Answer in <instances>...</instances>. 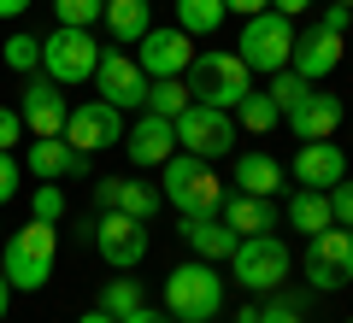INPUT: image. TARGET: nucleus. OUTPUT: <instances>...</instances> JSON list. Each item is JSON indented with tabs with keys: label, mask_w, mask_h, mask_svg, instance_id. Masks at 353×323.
<instances>
[{
	"label": "nucleus",
	"mask_w": 353,
	"mask_h": 323,
	"mask_svg": "<svg viewBox=\"0 0 353 323\" xmlns=\"http://www.w3.org/2000/svg\"><path fill=\"white\" fill-rule=\"evenodd\" d=\"M165 311L176 323H212L224 311V276L212 271V259H194V264H176L165 276Z\"/></svg>",
	"instance_id": "obj_1"
},
{
	"label": "nucleus",
	"mask_w": 353,
	"mask_h": 323,
	"mask_svg": "<svg viewBox=\"0 0 353 323\" xmlns=\"http://www.w3.org/2000/svg\"><path fill=\"white\" fill-rule=\"evenodd\" d=\"M53 259H59V224H36V218H30V224L6 241V264H0V271H6V282H12L18 294H36V288H48Z\"/></svg>",
	"instance_id": "obj_2"
},
{
	"label": "nucleus",
	"mask_w": 353,
	"mask_h": 323,
	"mask_svg": "<svg viewBox=\"0 0 353 323\" xmlns=\"http://www.w3.org/2000/svg\"><path fill=\"white\" fill-rule=\"evenodd\" d=\"M159 171H165V188H159V194L171 200L183 218H201V211H218V206H224V183L212 176V165H206V159H194V153H171Z\"/></svg>",
	"instance_id": "obj_3"
},
{
	"label": "nucleus",
	"mask_w": 353,
	"mask_h": 323,
	"mask_svg": "<svg viewBox=\"0 0 353 323\" xmlns=\"http://www.w3.org/2000/svg\"><path fill=\"white\" fill-rule=\"evenodd\" d=\"M189 94L201 100V106H218V112H236L241 100L253 94L248 88V65L236 59V53H201V59H189Z\"/></svg>",
	"instance_id": "obj_4"
},
{
	"label": "nucleus",
	"mask_w": 353,
	"mask_h": 323,
	"mask_svg": "<svg viewBox=\"0 0 353 323\" xmlns=\"http://www.w3.org/2000/svg\"><path fill=\"white\" fill-rule=\"evenodd\" d=\"M94 65H101V41L88 36V30L53 24V36L41 41V71H48V76H53L59 88L94 83Z\"/></svg>",
	"instance_id": "obj_5"
},
{
	"label": "nucleus",
	"mask_w": 353,
	"mask_h": 323,
	"mask_svg": "<svg viewBox=\"0 0 353 323\" xmlns=\"http://www.w3.org/2000/svg\"><path fill=\"white\" fill-rule=\"evenodd\" d=\"M176 124V147L194 153V159H224L230 147H236V112H218V106H201V100H189L183 112L171 118Z\"/></svg>",
	"instance_id": "obj_6"
},
{
	"label": "nucleus",
	"mask_w": 353,
	"mask_h": 323,
	"mask_svg": "<svg viewBox=\"0 0 353 323\" xmlns=\"http://www.w3.org/2000/svg\"><path fill=\"white\" fill-rule=\"evenodd\" d=\"M289 48H294V18H283V12H253V18H241V53L236 59L248 65V71H283L289 65Z\"/></svg>",
	"instance_id": "obj_7"
},
{
	"label": "nucleus",
	"mask_w": 353,
	"mask_h": 323,
	"mask_svg": "<svg viewBox=\"0 0 353 323\" xmlns=\"http://www.w3.org/2000/svg\"><path fill=\"white\" fill-rule=\"evenodd\" d=\"M230 271H236V282L248 288V294H265V288H277L283 276H289V247H283L271 229H265V236H241L236 253H230Z\"/></svg>",
	"instance_id": "obj_8"
},
{
	"label": "nucleus",
	"mask_w": 353,
	"mask_h": 323,
	"mask_svg": "<svg viewBox=\"0 0 353 323\" xmlns=\"http://www.w3.org/2000/svg\"><path fill=\"white\" fill-rule=\"evenodd\" d=\"M306 282H312L318 294L353 282V229L330 224V229H318V236H306Z\"/></svg>",
	"instance_id": "obj_9"
},
{
	"label": "nucleus",
	"mask_w": 353,
	"mask_h": 323,
	"mask_svg": "<svg viewBox=\"0 0 353 323\" xmlns=\"http://www.w3.org/2000/svg\"><path fill=\"white\" fill-rule=\"evenodd\" d=\"M65 141H71V153H101V147H118L124 141V118H118V106H106V100H88V106H71L65 112Z\"/></svg>",
	"instance_id": "obj_10"
},
{
	"label": "nucleus",
	"mask_w": 353,
	"mask_h": 323,
	"mask_svg": "<svg viewBox=\"0 0 353 323\" xmlns=\"http://www.w3.org/2000/svg\"><path fill=\"white\" fill-rule=\"evenodd\" d=\"M94 247L112 271H136L148 259V224L141 218H124V211H101V224H94Z\"/></svg>",
	"instance_id": "obj_11"
},
{
	"label": "nucleus",
	"mask_w": 353,
	"mask_h": 323,
	"mask_svg": "<svg viewBox=\"0 0 353 323\" xmlns=\"http://www.w3.org/2000/svg\"><path fill=\"white\" fill-rule=\"evenodd\" d=\"M94 88H101V100H106V106H118V112L148 106V71H141L130 53H106V59L94 65Z\"/></svg>",
	"instance_id": "obj_12"
},
{
	"label": "nucleus",
	"mask_w": 353,
	"mask_h": 323,
	"mask_svg": "<svg viewBox=\"0 0 353 323\" xmlns=\"http://www.w3.org/2000/svg\"><path fill=\"white\" fill-rule=\"evenodd\" d=\"M65 112H71V106H65L59 83H53L48 71L24 83V100H18V118H24V129H30V136H59V129H65Z\"/></svg>",
	"instance_id": "obj_13"
},
{
	"label": "nucleus",
	"mask_w": 353,
	"mask_h": 323,
	"mask_svg": "<svg viewBox=\"0 0 353 323\" xmlns=\"http://www.w3.org/2000/svg\"><path fill=\"white\" fill-rule=\"evenodd\" d=\"M189 41L194 36H183V30H148V36L136 41V65L148 71V83L153 76H183L189 71V59H194Z\"/></svg>",
	"instance_id": "obj_14"
},
{
	"label": "nucleus",
	"mask_w": 353,
	"mask_h": 323,
	"mask_svg": "<svg viewBox=\"0 0 353 323\" xmlns=\"http://www.w3.org/2000/svg\"><path fill=\"white\" fill-rule=\"evenodd\" d=\"M283 124H289L301 141H330V136L341 129V100H336V94H318V88H306L289 112H283Z\"/></svg>",
	"instance_id": "obj_15"
},
{
	"label": "nucleus",
	"mask_w": 353,
	"mask_h": 323,
	"mask_svg": "<svg viewBox=\"0 0 353 323\" xmlns=\"http://www.w3.org/2000/svg\"><path fill=\"white\" fill-rule=\"evenodd\" d=\"M159 200H165L159 188L136 183V176H101V183H94V206L101 211H124V218H141V224L159 211Z\"/></svg>",
	"instance_id": "obj_16"
},
{
	"label": "nucleus",
	"mask_w": 353,
	"mask_h": 323,
	"mask_svg": "<svg viewBox=\"0 0 353 323\" xmlns=\"http://www.w3.org/2000/svg\"><path fill=\"white\" fill-rule=\"evenodd\" d=\"M341 36L336 30H301L294 36V48H289V71L294 76H306V83H318V76H330L341 65Z\"/></svg>",
	"instance_id": "obj_17"
},
{
	"label": "nucleus",
	"mask_w": 353,
	"mask_h": 323,
	"mask_svg": "<svg viewBox=\"0 0 353 323\" xmlns=\"http://www.w3.org/2000/svg\"><path fill=\"white\" fill-rule=\"evenodd\" d=\"M341 176H347V153L336 141H306L294 153V183L301 188H336Z\"/></svg>",
	"instance_id": "obj_18"
},
{
	"label": "nucleus",
	"mask_w": 353,
	"mask_h": 323,
	"mask_svg": "<svg viewBox=\"0 0 353 323\" xmlns=\"http://www.w3.org/2000/svg\"><path fill=\"white\" fill-rule=\"evenodd\" d=\"M124 153L136 165H165L176 153V124H171V118H159V112H141V124L124 136Z\"/></svg>",
	"instance_id": "obj_19"
},
{
	"label": "nucleus",
	"mask_w": 353,
	"mask_h": 323,
	"mask_svg": "<svg viewBox=\"0 0 353 323\" xmlns=\"http://www.w3.org/2000/svg\"><path fill=\"white\" fill-rule=\"evenodd\" d=\"M24 165L41 176V183H59V176H83L88 171V153H71V141H65V136H36Z\"/></svg>",
	"instance_id": "obj_20"
},
{
	"label": "nucleus",
	"mask_w": 353,
	"mask_h": 323,
	"mask_svg": "<svg viewBox=\"0 0 353 323\" xmlns=\"http://www.w3.org/2000/svg\"><path fill=\"white\" fill-rule=\"evenodd\" d=\"M218 218H224L236 236H265V229H277V206L271 200H259V194H224V206H218Z\"/></svg>",
	"instance_id": "obj_21"
},
{
	"label": "nucleus",
	"mask_w": 353,
	"mask_h": 323,
	"mask_svg": "<svg viewBox=\"0 0 353 323\" xmlns=\"http://www.w3.org/2000/svg\"><path fill=\"white\" fill-rule=\"evenodd\" d=\"M183 241H189L201 259H230L241 236L224 224V218H218V211H201V218H183Z\"/></svg>",
	"instance_id": "obj_22"
},
{
	"label": "nucleus",
	"mask_w": 353,
	"mask_h": 323,
	"mask_svg": "<svg viewBox=\"0 0 353 323\" xmlns=\"http://www.w3.org/2000/svg\"><path fill=\"white\" fill-rule=\"evenodd\" d=\"M236 188H241V194L271 200V194L283 188V165L271 159V153H241V165H236Z\"/></svg>",
	"instance_id": "obj_23"
},
{
	"label": "nucleus",
	"mask_w": 353,
	"mask_h": 323,
	"mask_svg": "<svg viewBox=\"0 0 353 323\" xmlns=\"http://www.w3.org/2000/svg\"><path fill=\"white\" fill-rule=\"evenodd\" d=\"M106 30H112L118 41H141L153 30V12H148V0H106Z\"/></svg>",
	"instance_id": "obj_24"
},
{
	"label": "nucleus",
	"mask_w": 353,
	"mask_h": 323,
	"mask_svg": "<svg viewBox=\"0 0 353 323\" xmlns=\"http://www.w3.org/2000/svg\"><path fill=\"white\" fill-rule=\"evenodd\" d=\"M289 224L301 229V236L330 229V224H336V218H330V194H324V188H301V194L289 200Z\"/></svg>",
	"instance_id": "obj_25"
},
{
	"label": "nucleus",
	"mask_w": 353,
	"mask_h": 323,
	"mask_svg": "<svg viewBox=\"0 0 353 323\" xmlns=\"http://www.w3.org/2000/svg\"><path fill=\"white\" fill-rule=\"evenodd\" d=\"M224 24V0H176V30L183 36H212Z\"/></svg>",
	"instance_id": "obj_26"
},
{
	"label": "nucleus",
	"mask_w": 353,
	"mask_h": 323,
	"mask_svg": "<svg viewBox=\"0 0 353 323\" xmlns=\"http://www.w3.org/2000/svg\"><path fill=\"white\" fill-rule=\"evenodd\" d=\"M189 100H194V94H189L183 76H153V83H148V112H159V118H176Z\"/></svg>",
	"instance_id": "obj_27"
},
{
	"label": "nucleus",
	"mask_w": 353,
	"mask_h": 323,
	"mask_svg": "<svg viewBox=\"0 0 353 323\" xmlns=\"http://www.w3.org/2000/svg\"><path fill=\"white\" fill-rule=\"evenodd\" d=\"M236 124L253 129V136H265V129L283 124V112H277V100H271V94H248V100L236 106Z\"/></svg>",
	"instance_id": "obj_28"
},
{
	"label": "nucleus",
	"mask_w": 353,
	"mask_h": 323,
	"mask_svg": "<svg viewBox=\"0 0 353 323\" xmlns=\"http://www.w3.org/2000/svg\"><path fill=\"white\" fill-rule=\"evenodd\" d=\"M136 306H148V294H141V282H130V276H118V282L101 288V311L106 317H130Z\"/></svg>",
	"instance_id": "obj_29"
},
{
	"label": "nucleus",
	"mask_w": 353,
	"mask_h": 323,
	"mask_svg": "<svg viewBox=\"0 0 353 323\" xmlns=\"http://www.w3.org/2000/svg\"><path fill=\"white\" fill-rule=\"evenodd\" d=\"M101 12L106 0H53V24H71V30H88Z\"/></svg>",
	"instance_id": "obj_30"
},
{
	"label": "nucleus",
	"mask_w": 353,
	"mask_h": 323,
	"mask_svg": "<svg viewBox=\"0 0 353 323\" xmlns=\"http://www.w3.org/2000/svg\"><path fill=\"white\" fill-rule=\"evenodd\" d=\"M30 218H36V224H59V218H65V188L59 183H41L36 194H30Z\"/></svg>",
	"instance_id": "obj_31"
},
{
	"label": "nucleus",
	"mask_w": 353,
	"mask_h": 323,
	"mask_svg": "<svg viewBox=\"0 0 353 323\" xmlns=\"http://www.w3.org/2000/svg\"><path fill=\"white\" fill-rule=\"evenodd\" d=\"M306 88H312V83H306V76H294L289 65H283V71H271V88H265V94L277 100V112H289V106L306 94Z\"/></svg>",
	"instance_id": "obj_32"
},
{
	"label": "nucleus",
	"mask_w": 353,
	"mask_h": 323,
	"mask_svg": "<svg viewBox=\"0 0 353 323\" xmlns=\"http://www.w3.org/2000/svg\"><path fill=\"white\" fill-rule=\"evenodd\" d=\"M0 59L12 65V71H36V65H41V41H36V36H24V30H18V36L6 41V48H0Z\"/></svg>",
	"instance_id": "obj_33"
},
{
	"label": "nucleus",
	"mask_w": 353,
	"mask_h": 323,
	"mask_svg": "<svg viewBox=\"0 0 353 323\" xmlns=\"http://www.w3.org/2000/svg\"><path fill=\"white\" fill-rule=\"evenodd\" d=\"M324 194H330V218H336L341 229H353V183L341 176V183H336V188H324Z\"/></svg>",
	"instance_id": "obj_34"
},
{
	"label": "nucleus",
	"mask_w": 353,
	"mask_h": 323,
	"mask_svg": "<svg viewBox=\"0 0 353 323\" xmlns=\"http://www.w3.org/2000/svg\"><path fill=\"white\" fill-rule=\"evenodd\" d=\"M259 323H306L301 300H271V306H259Z\"/></svg>",
	"instance_id": "obj_35"
},
{
	"label": "nucleus",
	"mask_w": 353,
	"mask_h": 323,
	"mask_svg": "<svg viewBox=\"0 0 353 323\" xmlns=\"http://www.w3.org/2000/svg\"><path fill=\"white\" fill-rule=\"evenodd\" d=\"M18 183H24V165H18L12 153H0V206L18 194Z\"/></svg>",
	"instance_id": "obj_36"
},
{
	"label": "nucleus",
	"mask_w": 353,
	"mask_h": 323,
	"mask_svg": "<svg viewBox=\"0 0 353 323\" xmlns=\"http://www.w3.org/2000/svg\"><path fill=\"white\" fill-rule=\"evenodd\" d=\"M12 141H24V118L12 106H0V153H12Z\"/></svg>",
	"instance_id": "obj_37"
},
{
	"label": "nucleus",
	"mask_w": 353,
	"mask_h": 323,
	"mask_svg": "<svg viewBox=\"0 0 353 323\" xmlns=\"http://www.w3.org/2000/svg\"><path fill=\"white\" fill-rule=\"evenodd\" d=\"M118 323H176L171 311H153V306H136L130 317H118Z\"/></svg>",
	"instance_id": "obj_38"
},
{
	"label": "nucleus",
	"mask_w": 353,
	"mask_h": 323,
	"mask_svg": "<svg viewBox=\"0 0 353 323\" xmlns=\"http://www.w3.org/2000/svg\"><path fill=\"white\" fill-rule=\"evenodd\" d=\"M318 30H336V36H341V30H347V6L330 0V12H324V24H318Z\"/></svg>",
	"instance_id": "obj_39"
},
{
	"label": "nucleus",
	"mask_w": 353,
	"mask_h": 323,
	"mask_svg": "<svg viewBox=\"0 0 353 323\" xmlns=\"http://www.w3.org/2000/svg\"><path fill=\"white\" fill-rule=\"evenodd\" d=\"M271 0H224V12H241V18H253V12H265Z\"/></svg>",
	"instance_id": "obj_40"
},
{
	"label": "nucleus",
	"mask_w": 353,
	"mask_h": 323,
	"mask_svg": "<svg viewBox=\"0 0 353 323\" xmlns=\"http://www.w3.org/2000/svg\"><path fill=\"white\" fill-rule=\"evenodd\" d=\"M312 0H271V12H283V18H301Z\"/></svg>",
	"instance_id": "obj_41"
},
{
	"label": "nucleus",
	"mask_w": 353,
	"mask_h": 323,
	"mask_svg": "<svg viewBox=\"0 0 353 323\" xmlns=\"http://www.w3.org/2000/svg\"><path fill=\"white\" fill-rule=\"evenodd\" d=\"M36 0H0V18H18V12H30Z\"/></svg>",
	"instance_id": "obj_42"
},
{
	"label": "nucleus",
	"mask_w": 353,
	"mask_h": 323,
	"mask_svg": "<svg viewBox=\"0 0 353 323\" xmlns=\"http://www.w3.org/2000/svg\"><path fill=\"white\" fill-rule=\"evenodd\" d=\"M6 311H12V282H6V271H0V323H6Z\"/></svg>",
	"instance_id": "obj_43"
},
{
	"label": "nucleus",
	"mask_w": 353,
	"mask_h": 323,
	"mask_svg": "<svg viewBox=\"0 0 353 323\" xmlns=\"http://www.w3.org/2000/svg\"><path fill=\"white\" fill-rule=\"evenodd\" d=\"M77 323H118V317H106V311L94 306V311H83V317H77Z\"/></svg>",
	"instance_id": "obj_44"
},
{
	"label": "nucleus",
	"mask_w": 353,
	"mask_h": 323,
	"mask_svg": "<svg viewBox=\"0 0 353 323\" xmlns=\"http://www.w3.org/2000/svg\"><path fill=\"white\" fill-rule=\"evenodd\" d=\"M236 323H259V306H241V311H236Z\"/></svg>",
	"instance_id": "obj_45"
},
{
	"label": "nucleus",
	"mask_w": 353,
	"mask_h": 323,
	"mask_svg": "<svg viewBox=\"0 0 353 323\" xmlns=\"http://www.w3.org/2000/svg\"><path fill=\"white\" fill-rule=\"evenodd\" d=\"M336 6H353V0H336Z\"/></svg>",
	"instance_id": "obj_46"
},
{
	"label": "nucleus",
	"mask_w": 353,
	"mask_h": 323,
	"mask_svg": "<svg viewBox=\"0 0 353 323\" xmlns=\"http://www.w3.org/2000/svg\"><path fill=\"white\" fill-rule=\"evenodd\" d=\"M347 24H353V6H347Z\"/></svg>",
	"instance_id": "obj_47"
},
{
	"label": "nucleus",
	"mask_w": 353,
	"mask_h": 323,
	"mask_svg": "<svg viewBox=\"0 0 353 323\" xmlns=\"http://www.w3.org/2000/svg\"><path fill=\"white\" fill-rule=\"evenodd\" d=\"M347 323H353V317H347Z\"/></svg>",
	"instance_id": "obj_48"
}]
</instances>
